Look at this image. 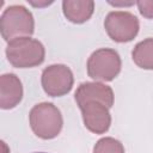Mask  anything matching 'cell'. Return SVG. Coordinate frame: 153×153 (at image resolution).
<instances>
[{
    "mask_svg": "<svg viewBox=\"0 0 153 153\" xmlns=\"http://www.w3.org/2000/svg\"><path fill=\"white\" fill-rule=\"evenodd\" d=\"M6 56L16 68H30L39 66L44 61L45 50L38 39L20 37L8 42Z\"/></svg>",
    "mask_w": 153,
    "mask_h": 153,
    "instance_id": "obj_1",
    "label": "cell"
},
{
    "mask_svg": "<svg viewBox=\"0 0 153 153\" xmlns=\"http://www.w3.org/2000/svg\"><path fill=\"white\" fill-rule=\"evenodd\" d=\"M35 31L32 13L22 5L8 6L0 18V32L5 41L29 37Z\"/></svg>",
    "mask_w": 153,
    "mask_h": 153,
    "instance_id": "obj_2",
    "label": "cell"
},
{
    "mask_svg": "<svg viewBox=\"0 0 153 153\" xmlns=\"http://www.w3.org/2000/svg\"><path fill=\"white\" fill-rule=\"evenodd\" d=\"M30 126L35 135L43 140L56 137L63 126L61 111L51 103H39L35 105L29 115Z\"/></svg>",
    "mask_w": 153,
    "mask_h": 153,
    "instance_id": "obj_3",
    "label": "cell"
},
{
    "mask_svg": "<svg viewBox=\"0 0 153 153\" xmlns=\"http://www.w3.org/2000/svg\"><path fill=\"white\" fill-rule=\"evenodd\" d=\"M122 62L118 53L110 48H102L91 54L87 60V74L93 80L111 81L121 72Z\"/></svg>",
    "mask_w": 153,
    "mask_h": 153,
    "instance_id": "obj_4",
    "label": "cell"
},
{
    "mask_svg": "<svg viewBox=\"0 0 153 153\" xmlns=\"http://www.w3.org/2000/svg\"><path fill=\"white\" fill-rule=\"evenodd\" d=\"M104 27L108 36L118 43L130 42L139 32L140 24L136 16L127 11H112L109 12L105 20Z\"/></svg>",
    "mask_w": 153,
    "mask_h": 153,
    "instance_id": "obj_5",
    "label": "cell"
},
{
    "mask_svg": "<svg viewBox=\"0 0 153 153\" xmlns=\"http://www.w3.org/2000/svg\"><path fill=\"white\" fill-rule=\"evenodd\" d=\"M42 87L50 97L67 94L74 84V76L69 67L65 65H50L42 73Z\"/></svg>",
    "mask_w": 153,
    "mask_h": 153,
    "instance_id": "obj_6",
    "label": "cell"
},
{
    "mask_svg": "<svg viewBox=\"0 0 153 153\" xmlns=\"http://www.w3.org/2000/svg\"><path fill=\"white\" fill-rule=\"evenodd\" d=\"M85 127L94 134H104L111 124L109 108L98 102H87L79 106Z\"/></svg>",
    "mask_w": 153,
    "mask_h": 153,
    "instance_id": "obj_7",
    "label": "cell"
},
{
    "mask_svg": "<svg viewBox=\"0 0 153 153\" xmlns=\"http://www.w3.org/2000/svg\"><path fill=\"white\" fill-rule=\"evenodd\" d=\"M78 106L87 102H98L108 108L114 104V92L112 88L102 82H82L75 91L74 94Z\"/></svg>",
    "mask_w": 153,
    "mask_h": 153,
    "instance_id": "obj_8",
    "label": "cell"
},
{
    "mask_svg": "<svg viewBox=\"0 0 153 153\" xmlns=\"http://www.w3.org/2000/svg\"><path fill=\"white\" fill-rule=\"evenodd\" d=\"M23 98V86L16 74L8 73L0 78V106L1 109H12L20 103Z\"/></svg>",
    "mask_w": 153,
    "mask_h": 153,
    "instance_id": "obj_9",
    "label": "cell"
},
{
    "mask_svg": "<svg viewBox=\"0 0 153 153\" xmlns=\"http://www.w3.org/2000/svg\"><path fill=\"white\" fill-rule=\"evenodd\" d=\"M62 10L65 17L75 24H82L87 22L94 11L93 1H71L66 0L62 2Z\"/></svg>",
    "mask_w": 153,
    "mask_h": 153,
    "instance_id": "obj_10",
    "label": "cell"
},
{
    "mask_svg": "<svg viewBox=\"0 0 153 153\" xmlns=\"http://www.w3.org/2000/svg\"><path fill=\"white\" fill-rule=\"evenodd\" d=\"M133 61L143 69H153V38H146L139 42L131 53Z\"/></svg>",
    "mask_w": 153,
    "mask_h": 153,
    "instance_id": "obj_11",
    "label": "cell"
},
{
    "mask_svg": "<svg viewBox=\"0 0 153 153\" xmlns=\"http://www.w3.org/2000/svg\"><path fill=\"white\" fill-rule=\"evenodd\" d=\"M93 153H124V147L114 137H103L94 145Z\"/></svg>",
    "mask_w": 153,
    "mask_h": 153,
    "instance_id": "obj_12",
    "label": "cell"
},
{
    "mask_svg": "<svg viewBox=\"0 0 153 153\" xmlns=\"http://www.w3.org/2000/svg\"><path fill=\"white\" fill-rule=\"evenodd\" d=\"M137 8L140 13L149 19H153V1H146V0H140L136 2Z\"/></svg>",
    "mask_w": 153,
    "mask_h": 153,
    "instance_id": "obj_13",
    "label": "cell"
},
{
    "mask_svg": "<svg viewBox=\"0 0 153 153\" xmlns=\"http://www.w3.org/2000/svg\"><path fill=\"white\" fill-rule=\"evenodd\" d=\"M110 4L114 5V6H130V5H133L134 2H111V1H110Z\"/></svg>",
    "mask_w": 153,
    "mask_h": 153,
    "instance_id": "obj_14",
    "label": "cell"
},
{
    "mask_svg": "<svg viewBox=\"0 0 153 153\" xmlns=\"http://www.w3.org/2000/svg\"><path fill=\"white\" fill-rule=\"evenodd\" d=\"M38 153H43V152H38Z\"/></svg>",
    "mask_w": 153,
    "mask_h": 153,
    "instance_id": "obj_15",
    "label": "cell"
}]
</instances>
